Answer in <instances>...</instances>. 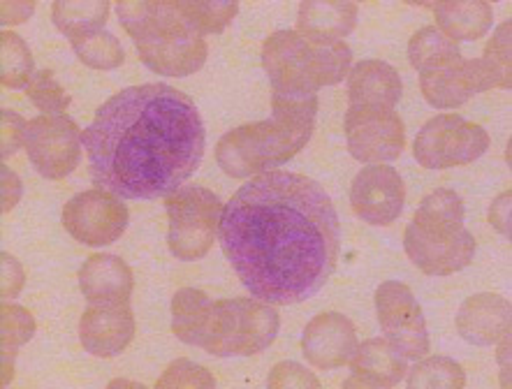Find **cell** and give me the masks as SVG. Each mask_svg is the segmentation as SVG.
Segmentation results:
<instances>
[{"label": "cell", "instance_id": "7", "mask_svg": "<svg viewBox=\"0 0 512 389\" xmlns=\"http://www.w3.org/2000/svg\"><path fill=\"white\" fill-rule=\"evenodd\" d=\"M170 216V251L174 258L193 262L214 246L221 225L223 204L216 193L202 186H184L165 197Z\"/></svg>", "mask_w": 512, "mask_h": 389}, {"label": "cell", "instance_id": "8", "mask_svg": "<svg viewBox=\"0 0 512 389\" xmlns=\"http://www.w3.org/2000/svg\"><path fill=\"white\" fill-rule=\"evenodd\" d=\"M406 255L429 276H450L468 267L475 255V239L457 220L424 218L415 214L404 234Z\"/></svg>", "mask_w": 512, "mask_h": 389}, {"label": "cell", "instance_id": "32", "mask_svg": "<svg viewBox=\"0 0 512 389\" xmlns=\"http://www.w3.org/2000/svg\"><path fill=\"white\" fill-rule=\"evenodd\" d=\"M35 334V318L24 306L3 304L0 306V352H12L33 339Z\"/></svg>", "mask_w": 512, "mask_h": 389}, {"label": "cell", "instance_id": "6", "mask_svg": "<svg viewBox=\"0 0 512 389\" xmlns=\"http://www.w3.org/2000/svg\"><path fill=\"white\" fill-rule=\"evenodd\" d=\"M281 318L262 299L237 297L214 304L204 350L216 357H251L269 348L279 334Z\"/></svg>", "mask_w": 512, "mask_h": 389}, {"label": "cell", "instance_id": "20", "mask_svg": "<svg viewBox=\"0 0 512 389\" xmlns=\"http://www.w3.org/2000/svg\"><path fill=\"white\" fill-rule=\"evenodd\" d=\"M457 329L459 336L473 346L506 341L510 334V304L494 292L468 297L457 313Z\"/></svg>", "mask_w": 512, "mask_h": 389}, {"label": "cell", "instance_id": "1", "mask_svg": "<svg viewBox=\"0 0 512 389\" xmlns=\"http://www.w3.org/2000/svg\"><path fill=\"white\" fill-rule=\"evenodd\" d=\"M218 237L234 274L267 304H302L325 288L339 262V216L309 176H253L223 207Z\"/></svg>", "mask_w": 512, "mask_h": 389}, {"label": "cell", "instance_id": "5", "mask_svg": "<svg viewBox=\"0 0 512 389\" xmlns=\"http://www.w3.org/2000/svg\"><path fill=\"white\" fill-rule=\"evenodd\" d=\"M274 93L316 95L318 88L346 79L353 51L343 40H323L299 31H276L262 47Z\"/></svg>", "mask_w": 512, "mask_h": 389}, {"label": "cell", "instance_id": "18", "mask_svg": "<svg viewBox=\"0 0 512 389\" xmlns=\"http://www.w3.org/2000/svg\"><path fill=\"white\" fill-rule=\"evenodd\" d=\"M79 288L91 306H126L133 297V271L119 255L98 253L79 269Z\"/></svg>", "mask_w": 512, "mask_h": 389}, {"label": "cell", "instance_id": "16", "mask_svg": "<svg viewBox=\"0 0 512 389\" xmlns=\"http://www.w3.org/2000/svg\"><path fill=\"white\" fill-rule=\"evenodd\" d=\"M420 88L424 100L431 107L448 109L459 107L473 98L475 93L489 91V82L482 72L480 58L466 61L464 56L455 61L438 65V68L420 72Z\"/></svg>", "mask_w": 512, "mask_h": 389}, {"label": "cell", "instance_id": "33", "mask_svg": "<svg viewBox=\"0 0 512 389\" xmlns=\"http://www.w3.org/2000/svg\"><path fill=\"white\" fill-rule=\"evenodd\" d=\"M26 95L28 100L45 114H65V109H68L72 102L68 91L58 84V79L51 70L35 72L31 84L26 86Z\"/></svg>", "mask_w": 512, "mask_h": 389}, {"label": "cell", "instance_id": "4", "mask_svg": "<svg viewBox=\"0 0 512 389\" xmlns=\"http://www.w3.org/2000/svg\"><path fill=\"white\" fill-rule=\"evenodd\" d=\"M116 14L135 40L140 58L156 75L188 77L207 63L204 35L188 24L177 3L121 0Z\"/></svg>", "mask_w": 512, "mask_h": 389}, {"label": "cell", "instance_id": "12", "mask_svg": "<svg viewBox=\"0 0 512 389\" xmlns=\"http://www.w3.org/2000/svg\"><path fill=\"white\" fill-rule=\"evenodd\" d=\"M350 156L360 163H390L406 144V128L394 109L350 107L346 114Z\"/></svg>", "mask_w": 512, "mask_h": 389}, {"label": "cell", "instance_id": "25", "mask_svg": "<svg viewBox=\"0 0 512 389\" xmlns=\"http://www.w3.org/2000/svg\"><path fill=\"white\" fill-rule=\"evenodd\" d=\"M109 17L107 0H58L51 7L54 26L72 40L86 31L105 28Z\"/></svg>", "mask_w": 512, "mask_h": 389}, {"label": "cell", "instance_id": "13", "mask_svg": "<svg viewBox=\"0 0 512 389\" xmlns=\"http://www.w3.org/2000/svg\"><path fill=\"white\" fill-rule=\"evenodd\" d=\"M128 207L107 190H86L63 209V225L86 246H109L126 232Z\"/></svg>", "mask_w": 512, "mask_h": 389}, {"label": "cell", "instance_id": "36", "mask_svg": "<svg viewBox=\"0 0 512 389\" xmlns=\"http://www.w3.org/2000/svg\"><path fill=\"white\" fill-rule=\"evenodd\" d=\"M272 389H283V387H320V380L313 376L311 371H306L304 366H299L295 362H281L279 366H274L272 373H269V383Z\"/></svg>", "mask_w": 512, "mask_h": 389}, {"label": "cell", "instance_id": "41", "mask_svg": "<svg viewBox=\"0 0 512 389\" xmlns=\"http://www.w3.org/2000/svg\"><path fill=\"white\" fill-rule=\"evenodd\" d=\"M35 3H3V26L19 24L31 17Z\"/></svg>", "mask_w": 512, "mask_h": 389}, {"label": "cell", "instance_id": "28", "mask_svg": "<svg viewBox=\"0 0 512 389\" xmlns=\"http://www.w3.org/2000/svg\"><path fill=\"white\" fill-rule=\"evenodd\" d=\"M35 75L31 49L17 33H0V82L7 88H24Z\"/></svg>", "mask_w": 512, "mask_h": 389}, {"label": "cell", "instance_id": "37", "mask_svg": "<svg viewBox=\"0 0 512 389\" xmlns=\"http://www.w3.org/2000/svg\"><path fill=\"white\" fill-rule=\"evenodd\" d=\"M26 126L28 123L21 119L12 109H3V121H0V139H3V158H10L26 144Z\"/></svg>", "mask_w": 512, "mask_h": 389}, {"label": "cell", "instance_id": "38", "mask_svg": "<svg viewBox=\"0 0 512 389\" xmlns=\"http://www.w3.org/2000/svg\"><path fill=\"white\" fill-rule=\"evenodd\" d=\"M24 281L26 276L21 264L10 253H3V276H0V295H3V299L17 297L24 288Z\"/></svg>", "mask_w": 512, "mask_h": 389}, {"label": "cell", "instance_id": "23", "mask_svg": "<svg viewBox=\"0 0 512 389\" xmlns=\"http://www.w3.org/2000/svg\"><path fill=\"white\" fill-rule=\"evenodd\" d=\"M214 304L207 292L184 288L172 299V332L188 346L204 348L209 336Z\"/></svg>", "mask_w": 512, "mask_h": 389}, {"label": "cell", "instance_id": "27", "mask_svg": "<svg viewBox=\"0 0 512 389\" xmlns=\"http://www.w3.org/2000/svg\"><path fill=\"white\" fill-rule=\"evenodd\" d=\"M72 49L79 56V61L95 70H114L126 61V51H123L121 42L114 38L105 28L98 31H86L82 35H75L70 40Z\"/></svg>", "mask_w": 512, "mask_h": 389}, {"label": "cell", "instance_id": "42", "mask_svg": "<svg viewBox=\"0 0 512 389\" xmlns=\"http://www.w3.org/2000/svg\"><path fill=\"white\" fill-rule=\"evenodd\" d=\"M0 359H3V385L7 387L12 383L14 359H17V355H12V352H0Z\"/></svg>", "mask_w": 512, "mask_h": 389}, {"label": "cell", "instance_id": "30", "mask_svg": "<svg viewBox=\"0 0 512 389\" xmlns=\"http://www.w3.org/2000/svg\"><path fill=\"white\" fill-rule=\"evenodd\" d=\"M177 5L188 24L202 35L225 31L234 19V14L239 12V3H234V0H216V3H209V0H204V3H200V0H184V3Z\"/></svg>", "mask_w": 512, "mask_h": 389}, {"label": "cell", "instance_id": "9", "mask_svg": "<svg viewBox=\"0 0 512 389\" xmlns=\"http://www.w3.org/2000/svg\"><path fill=\"white\" fill-rule=\"evenodd\" d=\"M489 149V135L478 123L459 114H443L424 123L413 144L418 163L427 170H448L468 165Z\"/></svg>", "mask_w": 512, "mask_h": 389}, {"label": "cell", "instance_id": "15", "mask_svg": "<svg viewBox=\"0 0 512 389\" xmlns=\"http://www.w3.org/2000/svg\"><path fill=\"white\" fill-rule=\"evenodd\" d=\"M357 350L355 327L343 313L325 311L313 318L304 329L302 352L306 362L323 371L341 369Z\"/></svg>", "mask_w": 512, "mask_h": 389}, {"label": "cell", "instance_id": "10", "mask_svg": "<svg viewBox=\"0 0 512 389\" xmlns=\"http://www.w3.org/2000/svg\"><path fill=\"white\" fill-rule=\"evenodd\" d=\"M84 132L68 114H45L28 121L26 151L45 179H63L79 165Z\"/></svg>", "mask_w": 512, "mask_h": 389}, {"label": "cell", "instance_id": "29", "mask_svg": "<svg viewBox=\"0 0 512 389\" xmlns=\"http://www.w3.org/2000/svg\"><path fill=\"white\" fill-rule=\"evenodd\" d=\"M466 385L464 369L450 357H427L415 364L408 376L411 389H462Z\"/></svg>", "mask_w": 512, "mask_h": 389}, {"label": "cell", "instance_id": "26", "mask_svg": "<svg viewBox=\"0 0 512 389\" xmlns=\"http://www.w3.org/2000/svg\"><path fill=\"white\" fill-rule=\"evenodd\" d=\"M459 56H462L459 44L450 40L441 28L434 26L422 28L408 42V58H411V65L418 72L438 68V65L455 61Z\"/></svg>", "mask_w": 512, "mask_h": 389}, {"label": "cell", "instance_id": "17", "mask_svg": "<svg viewBox=\"0 0 512 389\" xmlns=\"http://www.w3.org/2000/svg\"><path fill=\"white\" fill-rule=\"evenodd\" d=\"M135 336V315L126 306H93L79 322V339L93 357H116Z\"/></svg>", "mask_w": 512, "mask_h": 389}, {"label": "cell", "instance_id": "24", "mask_svg": "<svg viewBox=\"0 0 512 389\" xmlns=\"http://www.w3.org/2000/svg\"><path fill=\"white\" fill-rule=\"evenodd\" d=\"M431 7H434L438 26L455 42L480 40L494 21L492 5L480 3V0H448V3H434Z\"/></svg>", "mask_w": 512, "mask_h": 389}, {"label": "cell", "instance_id": "2", "mask_svg": "<svg viewBox=\"0 0 512 389\" xmlns=\"http://www.w3.org/2000/svg\"><path fill=\"white\" fill-rule=\"evenodd\" d=\"M204 123L179 88L142 84L112 95L84 130L91 179L126 200L172 195L204 156Z\"/></svg>", "mask_w": 512, "mask_h": 389}, {"label": "cell", "instance_id": "31", "mask_svg": "<svg viewBox=\"0 0 512 389\" xmlns=\"http://www.w3.org/2000/svg\"><path fill=\"white\" fill-rule=\"evenodd\" d=\"M489 88H510V21L499 26L494 38L485 47V56L480 58Z\"/></svg>", "mask_w": 512, "mask_h": 389}, {"label": "cell", "instance_id": "14", "mask_svg": "<svg viewBox=\"0 0 512 389\" xmlns=\"http://www.w3.org/2000/svg\"><path fill=\"white\" fill-rule=\"evenodd\" d=\"M406 186L390 165H369L355 176L350 188L353 211L369 225H390L401 216Z\"/></svg>", "mask_w": 512, "mask_h": 389}, {"label": "cell", "instance_id": "3", "mask_svg": "<svg viewBox=\"0 0 512 389\" xmlns=\"http://www.w3.org/2000/svg\"><path fill=\"white\" fill-rule=\"evenodd\" d=\"M274 116L230 130L216 146V160L230 176H258L288 163L309 144L318 95L272 93Z\"/></svg>", "mask_w": 512, "mask_h": 389}, {"label": "cell", "instance_id": "35", "mask_svg": "<svg viewBox=\"0 0 512 389\" xmlns=\"http://www.w3.org/2000/svg\"><path fill=\"white\" fill-rule=\"evenodd\" d=\"M415 214L424 218L457 220V223H464V202L455 190L438 188L420 204V209L415 211Z\"/></svg>", "mask_w": 512, "mask_h": 389}, {"label": "cell", "instance_id": "11", "mask_svg": "<svg viewBox=\"0 0 512 389\" xmlns=\"http://www.w3.org/2000/svg\"><path fill=\"white\" fill-rule=\"evenodd\" d=\"M376 313L385 339L404 359H422L429 352L427 320L411 288L387 281L376 290Z\"/></svg>", "mask_w": 512, "mask_h": 389}, {"label": "cell", "instance_id": "34", "mask_svg": "<svg viewBox=\"0 0 512 389\" xmlns=\"http://www.w3.org/2000/svg\"><path fill=\"white\" fill-rule=\"evenodd\" d=\"M158 389H181V387H197L211 389L216 387V380L204 366H197L190 359H177L167 366L163 378L158 380Z\"/></svg>", "mask_w": 512, "mask_h": 389}, {"label": "cell", "instance_id": "19", "mask_svg": "<svg viewBox=\"0 0 512 389\" xmlns=\"http://www.w3.org/2000/svg\"><path fill=\"white\" fill-rule=\"evenodd\" d=\"M348 364L350 378L343 383L346 389H387L406 378V359L387 339H369L357 346Z\"/></svg>", "mask_w": 512, "mask_h": 389}, {"label": "cell", "instance_id": "39", "mask_svg": "<svg viewBox=\"0 0 512 389\" xmlns=\"http://www.w3.org/2000/svg\"><path fill=\"white\" fill-rule=\"evenodd\" d=\"M3 211L7 214L14 204H17L21 200V193H24V186H21L19 176L14 174L10 167L3 165Z\"/></svg>", "mask_w": 512, "mask_h": 389}, {"label": "cell", "instance_id": "22", "mask_svg": "<svg viewBox=\"0 0 512 389\" xmlns=\"http://www.w3.org/2000/svg\"><path fill=\"white\" fill-rule=\"evenodd\" d=\"M357 26V5L343 0H304L299 5V33L323 40H341Z\"/></svg>", "mask_w": 512, "mask_h": 389}, {"label": "cell", "instance_id": "40", "mask_svg": "<svg viewBox=\"0 0 512 389\" xmlns=\"http://www.w3.org/2000/svg\"><path fill=\"white\" fill-rule=\"evenodd\" d=\"M489 220H492L496 230L510 234V193H503L499 200H494L492 211H489Z\"/></svg>", "mask_w": 512, "mask_h": 389}, {"label": "cell", "instance_id": "21", "mask_svg": "<svg viewBox=\"0 0 512 389\" xmlns=\"http://www.w3.org/2000/svg\"><path fill=\"white\" fill-rule=\"evenodd\" d=\"M399 72L385 61H360L348 72L350 107L394 109L401 100Z\"/></svg>", "mask_w": 512, "mask_h": 389}]
</instances>
